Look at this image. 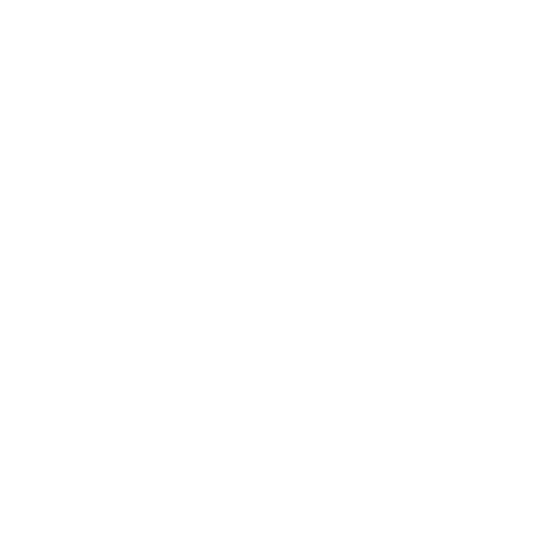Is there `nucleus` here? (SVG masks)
<instances>
[]
</instances>
